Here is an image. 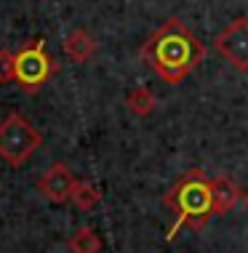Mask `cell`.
<instances>
[{
    "instance_id": "cell-6",
    "label": "cell",
    "mask_w": 248,
    "mask_h": 253,
    "mask_svg": "<svg viewBox=\"0 0 248 253\" xmlns=\"http://www.w3.org/2000/svg\"><path fill=\"white\" fill-rule=\"evenodd\" d=\"M75 176L67 163H53V166H48V170L43 176H40L38 181V192L46 197L48 203H67L72 200V189H75Z\"/></svg>"
},
{
    "instance_id": "cell-7",
    "label": "cell",
    "mask_w": 248,
    "mask_h": 253,
    "mask_svg": "<svg viewBox=\"0 0 248 253\" xmlns=\"http://www.w3.org/2000/svg\"><path fill=\"white\" fill-rule=\"evenodd\" d=\"M211 195H213V216H224L235 208V203L243 197L240 187L230 176H213L211 179Z\"/></svg>"
},
{
    "instance_id": "cell-11",
    "label": "cell",
    "mask_w": 248,
    "mask_h": 253,
    "mask_svg": "<svg viewBox=\"0 0 248 253\" xmlns=\"http://www.w3.org/2000/svg\"><path fill=\"white\" fill-rule=\"evenodd\" d=\"M72 203L78 205L80 211H91V208H96V205L101 203V192L94 187V184L78 181V184H75V189H72Z\"/></svg>"
},
{
    "instance_id": "cell-13",
    "label": "cell",
    "mask_w": 248,
    "mask_h": 253,
    "mask_svg": "<svg viewBox=\"0 0 248 253\" xmlns=\"http://www.w3.org/2000/svg\"><path fill=\"white\" fill-rule=\"evenodd\" d=\"M243 203H246V208H248V189L243 192Z\"/></svg>"
},
{
    "instance_id": "cell-9",
    "label": "cell",
    "mask_w": 248,
    "mask_h": 253,
    "mask_svg": "<svg viewBox=\"0 0 248 253\" xmlns=\"http://www.w3.org/2000/svg\"><path fill=\"white\" fill-rule=\"evenodd\" d=\"M126 107H128L131 115H136V118H147V115L155 112L157 99H155V93L149 91V88H134V91L126 96Z\"/></svg>"
},
{
    "instance_id": "cell-12",
    "label": "cell",
    "mask_w": 248,
    "mask_h": 253,
    "mask_svg": "<svg viewBox=\"0 0 248 253\" xmlns=\"http://www.w3.org/2000/svg\"><path fill=\"white\" fill-rule=\"evenodd\" d=\"M16 80V64H13V53L11 51H0V83H13Z\"/></svg>"
},
{
    "instance_id": "cell-4",
    "label": "cell",
    "mask_w": 248,
    "mask_h": 253,
    "mask_svg": "<svg viewBox=\"0 0 248 253\" xmlns=\"http://www.w3.org/2000/svg\"><path fill=\"white\" fill-rule=\"evenodd\" d=\"M13 64H16V85L24 93L40 91L53 75L59 72V64L48 56L43 40H30L13 53Z\"/></svg>"
},
{
    "instance_id": "cell-2",
    "label": "cell",
    "mask_w": 248,
    "mask_h": 253,
    "mask_svg": "<svg viewBox=\"0 0 248 253\" xmlns=\"http://www.w3.org/2000/svg\"><path fill=\"white\" fill-rule=\"evenodd\" d=\"M163 203L176 213V221L171 224L165 240H174L179 229H192L200 232L208 227L213 218V195H211V176H205V170L192 168L184 176H179L174 187L165 192Z\"/></svg>"
},
{
    "instance_id": "cell-3",
    "label": "cell",
    "mask_w": 248,
    "mask_h": 253,
    "mask_svg": "<svg viewBox=\"0 0 248 253\" xmlns=\"http://www.w3.org/2000/svg\"><path fill=\"white\" fill-rule=\"evenodd\" d=\"M43 144V133L32 126L24 115L11 112L0 120V157L8 166L19 168L38 152Z\"/></svg>"
},
{
    "instance_id": "cell-1",
    "label": "cell",
    "mask_w": 248,
    "mask_h": 253,
    "mask_svg": "<svg viewBox=\"0 0 248 253\" xmlns=\"http://www.w3.org/2000/svg\"><path fill=\"white\" fill-rule=\"evenodd\" d=\"M205 53V43L176 16L157 27L142 45L144 64L152 67L157 78L168 85H179L184 78H190L192 70L203 64Z\"/></svg>"
},
{
    "instance_id": "cell-5",
    "label": "cell",
    "mask_w": 248,
    "mask_h": 253,
    "mask_svg": "<svg viewBox=\"0 0 248 253\" xmlns=\"http://www.w3.org/2000/svg\"><path fill=\"white\" fill-rule=\"evenodd\" d=\"M213 51L232 64V70L248 72V16H238L213 38Z\"/></svg>"
},
{
    "instance_id": "cell-10",
    "label": "cell",
    "mask_w": 248,
    "mask_h": 253,
    "mask_svg": "<svg viewBox=\"0 0 248 253\" xmlns=\"http://www.w3.org/2000/svg\"><path fill=\"white\" fill-rule=\"evenodd\" d=\"M67 248L72 253H99L101 251V237L91 227H80L75 235L67 240Z\"/></svg>"
},
{
    "instance_id": "cell-8",
    "label": "cell",
    "mask_w": 248,
    "mask_h": 253,
    "mask_svg": "<svg viewBox=\"0 0 248 253\" xmlns=\"http://www.w3.org/2000/svg\"><path fill=\"white\" fill-rule=\"evenodd\" d=\"M64 53L75 61V64H86V61H91L94 53H96V40L88 35L86 30H72L70 35L64 38Z\"/></svg>"
}]
</instances>
